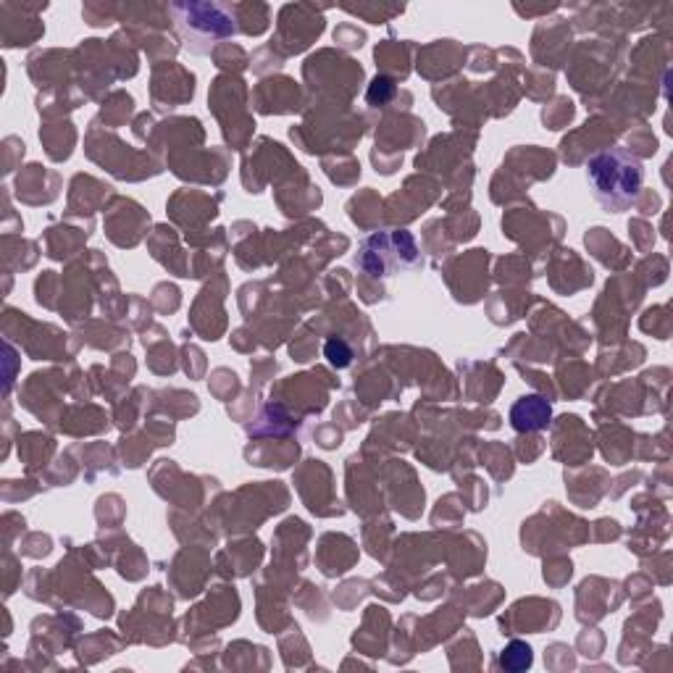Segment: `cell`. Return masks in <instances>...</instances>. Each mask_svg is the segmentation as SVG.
Instances as JSON below:
<instances>
[{
	"label": "cell",
	"instance_id": "3957f363",
	"mask_svg": "<svg viewBox=\"0 0 673 673\" xmlns=\"http://www.w3.org/2000/svg\"><path fill=\"white\" fill-rule=\"evenodd\" d=\"M355 266L371 279H387L424 266V256L416 245V237L405 229L376 232L361 242Z\"/></svg>",
	"mask_w": 673,
	"mask_h": 673
},
{
	"label": "cell",
	"instance_id": "52a82bcc",
	"mask_svg": "<svg viewBox=\"0 0 673 673\" xmlns=\"http://www.w3.org/2000/svg\"><path fill=\"white\" fill-rule=\"evenodd\" d=\"M392 98H395V82H392L390 77H376L374 82H371L369 93H366L369 106H374V108L387 106Z\"/></svg>",
	"mask_w": 673,
	"mask_h": 673
},
{
	"label": "cell",
	"instance_id": "5b68a950",
	"mask_svg": "<svg viewBox=\"0 0 673 673\" xmlns=\"http://www.w3.org/2000/svg\"><path fill=\"white\" fill-rule=\"evenodd\" d=\"M505 671H526V668H532L534 663V652L532 647L521 642V639H513L511 645L505 647L500 652V660H497Z\"/></svg>",
	"mask_w": 673,
	"mask_h": 673
},
{
	"label": "cell",
	"instance_id": "7a4b0ae2",
	"mask_svg": "<svg viewBox=\"0 0 673 673\" xmlns=\"http://www.w3.org/2000/svg\"><path fill=\"white\" fill-rule=\"evenodd\" d=\"M179 37L190 53H211L213 45L240 32L232 6L224 3H174L171 6Z\"/></svg>",
	"mask_w": 673,
	"mask_h": 673
},
{
	"label": "cell",
	"instance_id": "8992f818",
	"mask_svg": "<svg viewBox=\"0 0 673 673\" xmlns=\"http://www.w3.org/2000/svg\"><path fill=\"white\" fill-rule=\"evenodd\" d=\"M324 355L337 369H348L350 363H353V348H350L345 337H329L324 345Z\"/></svg>",
	"mask_w": 673,
	"mask_h": 673
},
{
	"label": "cell",
	"instance_id": "6da1fadb",
	"mask_svg": "<svg viewBox=\"0 0 673 673\" xmlns=\"http://www.w3.org/2000/svg\"><path fill=\"white\" fill-rule=\"evenodd\" d=\"M587 182L605 211L621 213L637 203L645 185V169L642 161L626 148H605L589 158Z\"/></svg>",
	"mask_w": 673,
	"mask_h": 673
},
{
	"label": "cell",
	"instance_id": "277c9868",
	"mask_svg": "<svg viewBox=\"0 0 673 673\" xmlns=\"http://www.w3.org/2000/svg\"><path fill=\"white\" fill-rule=\"evenodd\" d=\"M550 418H553V408H550L545 397L539 395L521 397L511 408V424L516 432H539V429H547Z\"/></svg>",
	"mask_w": 673,
	"mask_h": 673
}]
</instances>
